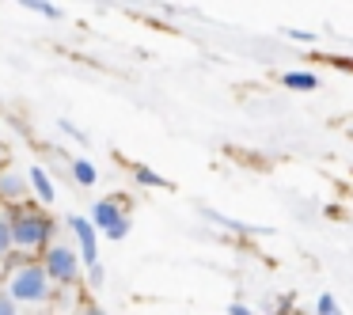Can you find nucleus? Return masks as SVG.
I'll return each instance as SVG.
<instances>
[{
	"instance_id": "423d86ee",
	"label": "nucleus",
	"mask_w": 353,
	"mask_h": 315,
	"mask_svg": "<svg viewBox=\"0 0 353 315\" xmlns=\"http://www.w3.org/2000/svg\"><path fill=\"white\" fill-rule=\"evenodd\" d=\"M0 201L8 209L31 201V186H27V175L19 167H0Z\"/></svg>"
},
{
	"instance_id": "a211bd4d",
	"label": "nucleus",
	"mask_w": 353,
	"mask_h": 315,
	"mask_svg": "<svg viewBox=\"0 0 353 315\" xmlns=\"http://www.w3.org/2000/svg\"><path fill=\"white\" fill-rule=\"evenodd\" d=\"M80 315H107V312H103L99 304H88V307H84V312H80Z\"/></svg>"
},
{
	"instance_id": "9d476101",
	"label": "nucleus",
	"mask_w": 353,
	"mask_h": 315,
	"mask_svg": "<svg viewBox=\"0 0 353 315\" xmlns=\"http://www.w3.org/2000/svg\"><path fill=\"white\" fill-rule=\"evenodd\" d=\"M281 84H285V88H296V92H315V88H319V77L292 69V72H281Z\"/></svg>"
},
{
	"instance_id": "0eeeda50",
	"label": "nucleus",
	"mask_w": 353,
	"mask_h": 315,
	"mask_svg": "<svg viewBox=\"0 0 353 315\" xmlns=\"http://www.w3.org/2000/svg\"><path fill=\"white\" fill-rule=\"evenodd\" d=\"M23 175H27V186H31V198L42 201V205H54L57 186H54V179H50V171L42 167V163H34V167H27Z\"/></svg>"
},
{
	"instance_id": "f257e3e1",
	"label": "nucleus",
	"mask_w": 353,
	"mask_h": 315,
	"mask_svg": "<svg viewBox=\"0 0 353 315\" xmlns=\"http://www.w3.org/2000/svg\"><path fill=\"white\" fill-rule=\"evenodd\" d=\"M4 213H8V228H12V251L39 258V254L46 251L50 243H54L57 224H54V216H50L42 205L27 201V205L4 209Z\"/></svg>"
},
{
	"instance_id": "4468645a",
	"label": "nucleus",
	"mask_w": 353,
	"mask_h": 315,
	"mask_svg": "<svg viewBox=\"0 0 353 315\" xmlns=\"http://www.w3.org/2000/svg\"><path fill=\"white\" fill-rule=\"evenodd\" d=\"M315 312H319V315H342V307L334 304V296H330V292H319V300H315Z\"/></svg>"
},
{
	"instance_id": "ddd939ff",
	"label": "nucleus",
	"mask_w": 353,
	"mask_h": 315,
	"mask_svg": "<svg viewBox=\"0 0 353 315\" xmlns=\"http://www.w3.org/2000/svg\"><path fill=\"white\" fill-rule=\"evenodd\" d=\"M57 130H61L65 137H72V141H77V145H88V141H92V137H88V133H84V130H80V125H72L69 118H57Z\"/></svg>"
},
{
	"instance_id": "f03ea898",
	"label": "nucleus",
	"mask_w": 353,
	"mask_h": 315,
	"mask_svg": "<svg viewBox=\"0 0 353 315\" xmlns=\"http://www.w3.org/2000/svg\"><path fill=\"white\" fill-rule=\"evenodd\" d=\"M0 292H4L16 307L19 304L42 307V304L54 300V285H50V277H46V270H42L39 258H31V262H23V266L8 270V274H4V289H0Z\"/></svg>"
},
{
	"instance_id": "6e6552de",
	"label": "nucleus",
	"mask_w": 353,
	"mask_h": 315,
	"mask_svg": "<svg viewBox=\"0 0 353 315\" xmlns=\"http://www.w3.org/2000/svg\"><path fill=\"white\" fill-rule=\"evenodd\" d=\"M69 175H72V183L77 186H95V179H99V171H95V163L88 160V156H77V160H69Z\"/></svg>"
},
{
	"instance_id": "39448f33",
	"label": "nucleus",
	"mask_w": 353,
	"mask_h": 315,
	"mask_svg": "<svg viewBox=\"0 0 353 315\" xmlns=\"http://www.w3.org/2000/svg\"><path fill=\"white\" fill-rule=\"evenodd\" d=\"M69 228H72V239H77L80 266H95L99 262V232L88 224V216H69Z\"/></svg>"
},
{
	"instance_id": "f8f14e48",
	"label": "nucleus",
	"mask_w": 353,
	"mask_h": 315,
	"mask_svg": "<svg viewBox=\"0 0 353 315\" xmlns=\"http://www.w3.org/2000/svg\"><path fill=\"white\" fill-rule=\"evenodd\" d=\"M12 254V228H8V213H0V262Z\"/></svg>"
},
{
	"instance_id": "2eb2a0df",
	"label": "nucleus",
	"mask_w": 353,
	"mask_h": 315,
	"mask_svg": "<svg viewBox=\"0 0 353 315\" xmlns=\"http://www.w3.org/2000/svg\"><path fill=\"white\" fill-rule=\"evenodd\" d=\"M88 285H92V289H103V285H107V266H103V262L88 266Z\"/></svg>"
},
{
	"instance_id": "1a4fd4ad",
	"label": "nucleus",
	"mask_w": 353,
	"mask_h": 315,
	"mask_svg": "<svg viewBox=\"0 0 353 315\" xmlns=\"http://www.w3.org/2000/svg\"><path fill=\"white\" fill-rule=\"evenodd\" d=\"M133 183L145 186V190H171V183L163 175H156L152 167H145V163H133Z\"/></svg>"
},
{
	"instance_id": "7ed1b4c3",
	"label": "nucleus",
	"mask_w": 353,
	"mask_h": 315,
	"mask_svg": "<svg viewBox=\"0 0 353 315\" xmlns=\"http://www.w3.org/2000/svg\"><path fill=\"white\" fill-rule=\"evenodd\" d=\"M88 224H92L95 232H103L107 239H125L130 236V201H125V194H114V198H99L92 205V213H88Z\"/></svg>"
},
{
	"instance_id": "20e7f679",
	"label": "nucleus",
	"mask_w": 353,
	"mask_h": 315,
	"mask_svg": "<svg viewBox=\"0 0 353 315\" xmlns=\"http://www.w3.org/2000/svg\"><path fill=\"white\" fill-rule=\"evenodd\" d=\"M39 262H42V270H46L50 285H65V289H69V285L80 281V254L72 243H50L46 251L39 254Z\"/></svg>"
},
{
	"instance_id": "dca6fc26",
	"label": "nucleus",
	"mask_w": 353,
	"mask_h": 315,
	"mask_svg": "<svg viewBox=\"0 0 353 315\" xmlns=\"http://www.w3.org/2000/svg\"><path fill=\"white\" fill-rule=\"evenodd\" d=\"M0 315H19V307L12 304V300L4 296V292H0Z\"/></svg>"
},
{
	"instance_id": "9b49d317",
	"label": "nucleus",
	"mask_w": 353,
	"mask_h": 315,
	"mask_svg": "<svg viewBox=\"0 0 353 315\" xmlns=\"http://www.w3.org/2000/svg\"><path fill=\"white\" fill-rule=\"evenodd\" d=\"M23 8L34 12V16H42V19H61V16H65V12L57 8V4H50V0H27Z\"/></svg>"
},
{
	"instance_id": "f3484780",
	"label": "nucleus",
	"mask_w": 353,
	"mask_h": 315,
	"mask_svg": "<svg viewBox=\"0 0 353 315\" xmlns=\"http://www.w3.org/2000/svg\"><path fill=\"white\" fill-rule=\"evenodd\" d=\"M228 315H251V307H247V304H232Z\"/></svg>"
}]
</instances>
